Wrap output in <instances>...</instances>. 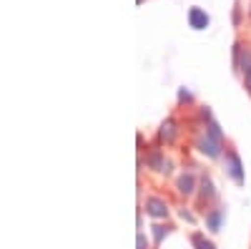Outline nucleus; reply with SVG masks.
I'll return each instance as SVG.
<instances>
[{"mask_svg":"<svg viewBox=\"0 0 251 249\" xmlns=\"http://www.w3.org/2000/svg\"><path fill=\"white\" fill-rule=\"evenodd\" d=\"M191 244H194L196 249H214V242L206 239V234H201V232H194V234H191Z\"/></svg>","mask_w":251,"mask_h":249,"instance_id":"nucleus-7","label":"nucleus"},{"mask_svg":"<svg viewBox=\"0 0 251 249\" xmlns=\"http://www.w3.org/2000/svg\"><path fill=\"white\" fill-rule=\"evenodd\" d=\"M224 169H226V174L231 176L236 184H244V166H241V159H239V154L228 146L226 151H224Z\"/></svg>","mask_w":251,"mask_h":249,"instance_id":"nucleus-4","label":"nucleus"},{"mask_svg":"<svg viewBox=\"0 0 251 249\" xmlns=\"http://www.w3.org/2000/svg\"><path fill=\"white\" fill-rule=\"evenodd\" d=\"M191 23H194V28H201V26L208 23V18H206L201 10H191Z\"/></svg>","mask_w":251,"mask_h":249,"instance_id":"nucleus-9","label":"nucleus"},{"mask_svg":"<svg viewBox=\"0 0 251 249\" xmlns=\"http://www.w3.org/2000/svg\"><path fill=\"white\" fill-rule=\"evenodd\" d=\"M203 221H206V229L208 232H219L221 224H224V209H221L219 204L211 206L208 212H203Z\"/></svg>","mask_w":251,"mask_h":249,"instance_id":"nucleus-6","label":"nucleus"},{"mask_svg":"<svg viewBox=\"0 0 251 249\" xmlns=\"http://www.w3.org/2000/svg\"><path fill=\"white\" fill-rule=\"evenodd\" d=\"M143 209H146V214L153 217V219H169V214H171V209H169V201H166L163 196H158V194L146 196V201H143Z\"/></svg>","mask_w":251,"mask_h":249,"instance_id":"nucleus-3","label":"nucleus"},{"mask_svg":"<svg viewBox=\"0 0 251 249\" xmlns=\"http://www.w3.org/2000/svg\"><path fill=\"white\" fill-rule=\"evenodd\" d=\"M169 232H171V226L156 224V226H153V239H156V244H161V242H163V237H169Z\"/></svg>","mask_w":251,"mask_h":249,"instance_id":"nucleus-8","label":"nucleus"},{"mask_svg":"<svg viewBox=\"0 0 251 249\" xmlns=\"http://www.w3.org/2000/svg\"><path fill=\"white\" fill-rule=\"evenodd\" d=\"M199 184H201V176L194 171V169H186L176 176L174 181V192L181 196V199H194L196 192H199Z\"/></svg>","mask_w":251,"mask_h":249,"instance_id":"nucleus-1","label":"nucleus"},{"mask_svg":"<svg viewBox=\"0 0 251 249\" xmlns=\"http://www.w3.org/2000/svg\"><path fill=\"white\" fill-rule=\"evenodd\" d=\"M196 209L203 214V212H208L211 206H216L219 204V192H216V186H214V181L208 179V176H201V184H199V192H196Z\"/></svg>","mask_w":251,"mask_h":249,"instance_id":"nucleus-2","label":"nucleus"},{"mask_svg":"<svg viewBox=\"0 0 251 249\" xmlns=\"http://www.w3.org/2000/svg\"><path fill=\"white\" fill-rule=\"evenodd\" d=\"M181 136V123L176 118H166L158 129V143L161 146H174Z\"/></svg>","mask_w":251,"mask_h":249,"instance_id":"nucleus-5","label":"nucleus"}]
</instances>
